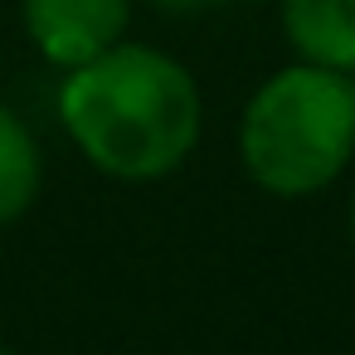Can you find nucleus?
I'll list each match as a JSON object with an SVG mask.
<instances>
[{
  "instance_id": "1",
  "label": "nucleus",
  "mask_w": 355,
  "mask_h": 355,
  "mask_svg": "<svg viewBox=\"0 0 355 355\" xmlns=\"http://www.w3.org/2000/svg\"><path fill=\"white\" fill-rule=\"evenodd\" d=\"M59 117L98 171L117 180H156L190 156L205 103L175 59L117 40L69 73Z\"/></svg>"
},
{
  "instance_id": "2",
  "label": "nucleus",
  "mask_w": 355,
  "mask_h": 355,
  "mask_svg": "<svg viewBox=\"0 0 355 355\" xmlns=\"http://www.w3.org/2000/svg\"><path fill=\"white\" fill-rule=\"evenodd\" d=\"M239 151L268 195L297 200L331 185L355 151V83L316 64L272 73L243 112Z\"/></svg>"
},
{
  "instance_id": "3",
  "label": "nucleus",
  "mask_w": 355,
  "mask_h": 355,
  "mask_svg": "<svg viewBox=\"0 0 355 355\" xmlns=\"http://www.w3.org/2000/svg\"><path fill=\"white\" fill-rule=\"evenodd\" d=\"M132 0H25L30 40L64 69H78L127 35Z\"/></svg>"
},
{
  "instance_id": "4",
  "label": "nucleus",
  "mask_w": 355,
  "mask_h": 355,
  "mask_svg": "<svg viewBox=\"0 0 355 355\" xmlns=\"http://www.w3.org/2000/svg\"><path fill=\"white\" fill-rule=\"evenodd\" d=\"M282 30L302 64L355 69V0H282Z\"/></svg>"
},
{
  "instance_id": "5",
  "label": "nucleus",
  "mask_w": 355,
  "mask_h": 355,
  "mask_svg": "<svg viewBox=\"0 0 355 355\" xmlns=\"http://www.w3.org/2000/svg\"><path fill=\"white\" fill-rule=\"evenodd\" d=\"M40 146L30 137V127L10 112V107H0V224H10L20 219L35 195H40Z\"/></svg>"
},
{
  "instance_id": "6",
  "label": "nucleus",
  "mask_w": 355,
  "mask_h": 355,
  "mask_svg": "<svg viewBox=\"0 0 355 355\" xmlns=\"http://www.w3.org/2000/svg\"><path fill=\"white\" fill-rule=\"evenodd\" d=\"M161 15H200V10H214L219 0H151Z\"/></svg>"
},
{
  "instance_id": "7",
  "label": "nucleus",
  "mask_w": 355,
  "mask_h": 355,
  "mask_svg": "<svg viewBox=\"0 0 355 355\" xmlns=\"http://www.w3.org/2000/svg\"><path fill=\"white\" fill-rule=\"evenodd\" d=\"M350 229H355V200H350Z\"/></svg>"
}]
</instances>
